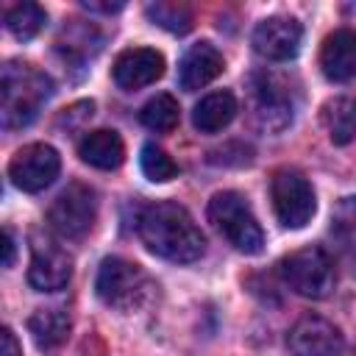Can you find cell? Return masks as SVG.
I'll use <instances>...</instances> for the list:
<instances>
[{
	"mask_svg": "<svg viewBox=\"0 0 356 356\" xmlns=\"http://www.w3.org/2000/svg\"><path fill=\"white\" fill-rule=\"evenodd\" d=\"M142 245L156 253L159 259L175 261V264H189L197 261L206 250V239L200 228L195 225L192 214L170 200L153 203L139 214L136 222Z\"/></svg>",
	"mask_w": 356,
	"mask_h": 356,
	"instance_id": "1",
	"label": "cell"
},
{
	"mask_svg": "<svg viewBox=\"0 0 356 356\" xmlns=\"http://www.w3.org/2000/svg\"><path fill=\"white\" fill-rule=\"evenodd\" d=\"M53 95V81L25 61H8L0 75V122L6 131L25 128Z\"/></svg>",
	"mask_w": 356,
	"mask_h": 356,
	"instance_id": "2",
	"label": "cell"
},
{
	"mask_svg": "<svg viewBox=\"0 0 356 356\" xmlns=\"http://www.w3.org/2000/svg\"><path fill=\"white\" fill-rule=\"evenodd\" d=\"M95 292L106 306L117 312H134L150 298L153 284L139 264L120 256H108L100 261Z\"/></svg>",
	"mask_w": 356,
	"mask_h": 356,
	"instance_id": "3",
	"label": "cell"
},
{
	"mask_svg": "<svg viewBox=\"0 0 356 356\" xmlns=\"http://www.w3.org/2000/svg\"><path fill=\"white\" fill-rule=\"evenodd\" d=\"M209 220L228 239V245H234L239 253L253 256L264 248V231H261L250 203L239 192H231V189L217 192L209 200Z\"/></svg>",
	"mask_w": 356,
	"mask_h": 356,
	"instance_id": "4",
	"label": "cell"
},
{
	"mask_svg": "<svg viewBox=\"0 0 356 356\" xmlns=\"http://www.w3.org/2000/svg\"><path fill=\"white\" fill-rule=\"evenodd\" d=\"M281 278L286 281V286L303 298H312V300H320L325 295H331L334 284H337V270H334V261L331 256L317 248V245H309V248H300L295 253H289L286 259H281Z\"/></svg>",
	"mask_w": 356,
	"mask_h": 356,
	"instance_id": "5",
	"label": "cell"
},
{
	"mask_svg": "<svg viewBox=\"0 0 356 356\" xmlns=\"http://www.w3.org/2000/svg\"><path fill=\"white\" fill-rule=\"evenodd\" d=\"M270 195H273L275 217L281 220L284 228H303L314 217L317 200H314V189L303 172L278 170L270 181Z\"/></svg>",
	"mask_w": 356,
	"mask_h": 356,
	"instance_id": "6",
	"label": "cell"
},
{
	"mask_svg": "<svg viewBox=\"0 0 356 356\" xmlns=\"http://www.w3.org/2000/svg\"><path fill=\"white\" fill-rule=\"evenodd\" d=\"M97 217V200L95 192L83 184H70L47 209L50 228L64 239H81L92 231Z\"/></svg>",
	"mask_w": 356,
	"mask_h": 356,
	"instance_id": "7",
	"label": "cell"
},
{
	"mask_svg": "<svg viewBox=\"0 0 356 356\" xmlns=\"http://www.w3.org/2000/svg\"><path fill=\"white\" fill-rule=\"evenodd\" d=\"M61 170V156L56 147L44 142H33L19 147L11 161H8V178L22 189V192H42L47 189Z\"/></svg>",
	"mask_w": 356,
	"mask_h": 356,
	"instance_id": "8",
	"label": "cell"
},
{
	"mask_svg": "<svg viewBox=\"0 0 356 356\" xmlns=\"http://www.w3.org/2000/svg\"><path fill=\"white\" fill-rule=\"evenodd\" d=\"M286 345L292 350V356H342L345 353V337L342 331L328 323L325 317L317 314H306L300 317L289 337Z\"/></svg>",
	"mask_w": 356,
	"mask_h": 356,
	"instance_id": "9",
	"label": "cell"
},
{
	"mask_svg": "<svg viewBox=\"0 0 356 356\" xmlns=\"http://www.w3.org/2000/svg\"><path fill=\"white\" fill-rule=\"evenodd\" d=\"M253 50L267 61H289L298 56L303 42V28L295 17H267L253 28Z\"/></svg>",
	"mask_w": 356,
	"mask_h": 356,
	"instance_id": "10",
	"label": "cell"
},
{
	"mask_svg": "<svg viewBox=\"0 0 356 356\" xmlns=\"http://www.w3.org/2000/svg\"><path fill=\"white\" fill-rule=\"evenodd\" d=\"M72 275V259L64 248L56 242L44 239L31 248V267H28V281L39 292H56L64 289Z\"/></svg>",
	"mask_w": 356,
	"mask_h": 356,
	"instance_id": "11",
	"label": "cell"
},
{
	"mask_svg": "<svg viewBox=\"0 0 356 356\" xmlns=\"http://www.w3.org/2000/svg\"><path fill=\"white\" fill-rule=\"evenodd\" d=\"M164 75V56L153 47H128L117 56L111 67V78L120 89H142Z\"/></svg>",
	"mask_w": 356,
	"mask_h": 356,
	"instance_id": "12",
	"label": "cell"
},
{
	"mask_svg": "<svg viewBox=\"0 0 356 356\" xmlns=\"http://www.w3.org/2000/svg\"><path fill=\"white\" fill-rule=\"evenodd\" d=\"M320 67L328 81L345 83L356 78V31L339 28L325 36L320 47Z\"/></svg>",
	"mask_w": 356,
	"mask_h": 356,
	"instance_id": "13",
	"label": "cell"
},
{
	"mask_svg": "<svg viewBox=\"0 0 356 356\" xmlns=\"http://www.w3.org/2000/svg\"><path fill=\"white\" fill-rule=\"evenodd\" d=\"M222 67H225V61H222L220 50L209 42H197L184 53V58L178 64V83L186 92L203 89L222 72Z\"/></svg>",
	"mask_w": 356,
	"mask_h": 356,
	"instance_id": "14",
	"label": "cell"
},
{
	"mask_svg": "<svg viewBox=\"0 0 356 356\" xmlns=\"http://www.w3.org/2000/svg\"><path fill=\"white\" fill-rule=\"evenodd\" d=\"M78 156L89 164V167H97V170H117L125 159V145L120 139L117 131H108V128H97V131H89L81 142H78Z\"/></svg>",
	"mask_w": 356,
	"mask_h": 356,
	"instance_id": "15",
	"label": "cell"
},
{
	"mask_svg": "<svg viewBox=\"0 0 356 356\" xmlns=\"http://www.w3.org/2000/svg\"><path fill=\"white\" fill-rule=\"evenodd\" d=\"M236 117V97L228 89L220 92H209L206 97L197 100L195 111H192V122L197 131L203 134H217L222 131L231 120Z\"/></svg>",
	"mask_w": 356,
	"mask_h": 356,
	"instance_id": "16",
	"label": "cell"
},
{
	"mask_svg": "<svg viewBox=\"0 0 356 356\" xmlns=\"http://www.w3.org/2000/svg\"><path fill=\"white\" fill-rule=\"evenodd\" d=\"M28 331L42 350H56L70 337V317L61 309H39L28 320Z\"/></svg>",
	"mask_w": 356,
	"mask_h": 356,
	"instance_id": "17",
	"label": "cell"
},
{
	"mask_svg": "<svg viewBox=\"0 0 356 356\" xmlns=\"http://www.w3.org/2000/svg\"><path fill=\"white\" fill-rule=\"evenodd\" d=\"M323 125L334 145H350L356 139V97H334L323 106Z\"/></svg>",
	"mask_w": 356,
	"mask_h": 356,
	"instance_id": "18",
	"label": "cell"
},
{
	"mask_svg": "<svg viewBox=\"0 0 356 356\" xmlns=\"http://www.w3.org/2000/svg\"><path fill=\"white\" fill-rule=\"evenodd\" d=\"M3 19H6V28H8V33H11L14 39L28 42V39H33V36L44 28L47 14H44V8L36 6V3H17V6H11V8L6 11Z\"/></svg>",
	"mask_w": 356,
	"mask_h": 356,
	"instance_id": "19",
	"label": "cell"
},
{
	"mask_svg": "<svg viewBox=\"0 0 356 356\" xmlns=\"http://www.w3.org/2000/svg\"><path fill=\"white\" fill-rule=\"evenodd\" d=\"M178 117H181L178 100H175L172 95H167V92L150 97V100L142 106V111H139L142 125L150 128V131H156V134H167V131H172V128L178 125Z\"/></svg>",
	"mask_w": 356,
	"mask_h": 356,
	"instance_id": "20",
	"label": "cell"
},
{
	"mask_svg": "<svg viewBox=\"0 0 356 356\" xmlns=\"http://www.w3.org/2000/svg\"><path fill=\"white\" fill-rule=\"evenodd\" d=\"M139 167L145 172V178L156 181V184H164V181H172L178 175V164L167 156V150L156 147V145H145L142 153H139Z\"/></svg>",
	"mask_w": 356,
	"mask_h": 356,
	"instance_id": "21",
	"label": "cell"
},
{
	"mask_svg": "<svg viewBox=\"0 0 356 356\" xmlns=\"http://www.w3.org/2000/svg\"><path fill=\"white\" fill-rule=\"evenodd\" d=\"M147 17L159 28H167L172 33H186L192 28V11L181 3H153L147 6Z\"/></svg>",
	"mask_w": 356,
	"mask_h": 356,
	"instance_id": "22",
	"label": "cell"
},
{
	"mask_svg": "<svg viewBox=\"0 0 356 356\" xmlns=\"http://www.w3.org/2000/svg\"><path fill=\"white\" fill-rule=\"evenodd\" d=\"M0 356H22L19 342H17V337H14L11 328H3L0 331Z\"/></svg>",
	"mask_w": 356,
	"mask_h": 356,
	"instance_id": "23",
	"label": "cell"
},
{
	"mask_svg": "<svg viewBox=\"0 0 356 356\" xmlns=\"http://www.w3.org/2000/svg\"><path fill=\"white\" fill-rule=\"evenodd\" d=\"M11 264H14V236L6 228L3 231V267H11Z\"/></svg>",
	"mask_w": 356,
	"mask_h": 356,
	"instance_id": "24",
	"label": "cell"
},
{
	"mask_svg": "<svg viewBox=\"0 0 356 356\" xmlns=\"http://www.w3.org/2000/svg\"><path fill=\"white\" fill-rule=\"evenodd\" d=\"M125 3H95V0H86L83 3V8H89V11H106V14H111V11H120Z\"/></svg>",
	"mask_w": 356,
	"mask_h": 356,
	"instance_id": "25",
	"label": "cell"
}]
</instances>
